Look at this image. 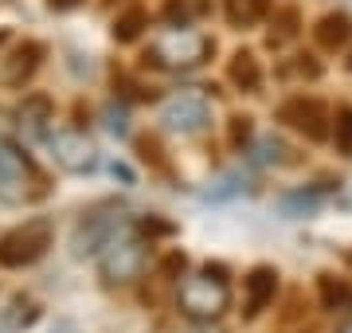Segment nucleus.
<instances>
[{
  "label": "nucleus",
  "instance_id": "18",
  "mask_svg": "<svg viewBox=\"0 0 352 333\" xmlns=\"http://www.w3.org/2000/svg\"><path fill=\"white\" fill-rule=\"evenodd\" d=\"M204 12H208V0H164L168 28H192V20H200Z\"/></svg>",
  "mask_w": 352,
  "mask_h": 333
},
{
  "label": "nucleus",
  "instance_id": "15",
  "mask_svg": "<svg viewBox=\"0 0 352 333\" xmlns=\"http://www.w3.org/2000/svg\"><path fill=\"white\" fill-rule=\"evenodd\" d=\"M317 298L329 314H352V282L337 275H321L317 279Z\"/></svg>",
  "mask_w": 352,
  "mask_h": 333
},
{
  "label": "nucleus",
  "instance_id": "1",
  "mask_svg": "<svg viewBox=\"0 0 352 333\" xmlns=\"http://www.w3.org/2000/svg\"><path fill=\"white\" fill-rule=\"evenodd\" d=\"M215 55V39L196 32V28H164L161 36H153L145 59L164 71H192V67L208 63Z\"/></svg>",
  "mask_w": 352,
  "mask_h": 333
},
{
  "label": "nucleus",
  "instance_id": "3",
  "mask_svg": "<svg viewBox=\"0 0 352 333\" xmlns=\"http://www.w3.org/2000/svg\"><path fill=\"white\" fill-rule=\"evenodd\" d=\"M51 239H55L51 219H24L20 228L0 235V267H8V270L32 267V263H39L47 255Z\"/></svg>",
  "mask_w": 352,
  "mask_h": 333
},
{
  "label": "nucleus",
  "instance_id": "4",
  "mask_svg": "<svg viewBox=\"0 0 352 333\" xmlns=\"http://www.w3.org/2000/svg\"><path fill=\"white\" fill-rule=\"evenodd\" d=\"M161 122H164V129H173L180 138L204 133V129L212 126V103H208L204 90H176L173 98H164Z\"/></svg>",
  "mask_w": 352,
  "mask_h": 333
},
{
  "label": "nucleus",
  "instance_id": "2",
  "mask_svg": "<svg viewBox=\"0 0 352 333\" xmlns=\"http://www.w3.org/2000/svg\"><path fill=\"white\" fill-rule=\"evenodd\" d=\"M176 306L192 321H212L231 306V282H227L223 267H204L192 279L180 282L176 290Z\"/></svg>",
  "mask_w": 352,
  "mask_h": 333
},
{
  "label": "nucleus",
  "instance_id": "7",
  "mask_svg": "<svg viewBox=\"0 0 352 333\" xmlns=\"http://www.w3.org/2000/svg\"><path fill=\"white\" fill-rule=\"evenodd\" d=\"M149 263V244L138 235H118L102 251V279L106 282H133Z\"/></svg>",
  "mask_w": 352,
  "mask_h": 333
},
{
  "label": "nucleus",
  "instance_id": "11",
  "mask_svg": "<svg viewBox=\"0 0 352 333\" xmlns=\"http://www.w3.org/2000/svg\"><path fill=\"white\" fill-rule=\"evenodd\" d=\"M247 294H243V310H247V318L254 314H263L270 302H274V290H278V275L270 267H254L247 275V286H243Z\"/></svg>",
  "mask_w": 352,
  "mask_h": 333
},
{
  "label": "nucleus",
  "instance_id": "26",
  "mask_svg": "<svg viewBox=\"0 0 352 333\" xmlns=\"http://www.w3.org/2000/svg\"><path fill=\"white\" fill-rule=\"evenodd\" d=\"M82 0H47V8L51 12H71V8H78Z\"/></svg>",
  "mask_w": 352,
  "mask_h": 333
},
{
  "label": "nucleus",
  "instance_id": "27",
  "mask_svg": "<svg viewBox=\"0 0 352 333\" xmlns=\"http://www.w3.org/2000/svg\"><path fill=\"white\" fill-rule=\"evenodd\" d=\"M344 204H349V208H352V189H349V196H344Z\"/></svg>",
  "mask_w": 352,
  "mask_h": 333
},
{
  "label": "nucleus",
  "instance_id": "21",
  "mask_svg": "<svg viewBox=\"0 0 352 333\" xmlns=\"http://www.w3.org/2000/svg\"><path fill=\"white\" fill-rule=\"evenodd\" d=\"M32 321H36V302L12 298V314L4 318V330H20V325H32Z\"/></svg>",
  "mask_w": 352,
  "mask_h": 333
},
{
  "label": "nucleus",
  "instance_id": "24",
  "mask_svg": "<svg viewBox=\"0 0 352 333\" xmlns=\"http://www.w3.org/2000/svg\"><path fill=\"white\" fill-rule=\"evenodd\" d=\"M239 173L235 177H223L219 180V189H208V200H223V196H235V193H243V184H239Z\"/></svg>",
  "mask_w": 352,
  "mask_h": 333
},
{
  "label": "nucleus",
  "instance_id": "14",
  "mask_svg": "<svg viewBox=\"0 0 352 333\" xmlns=\"http://www.w3.org/2000/svg\"><path fill=\"white\" fill-rule=\"evenodd\" d=\"M16 118H20V129H24L28 138H47L51 98L47 94H32V98H24V106L16 110Z\"/></svg>",
  "mask_w": 352,
  "mask_h": 333
},
{
  "label": "nucleus",
  "instance_id": "6",
  "mask_svg": "<svg viewBox=\"0 0 352 333\" xmlns=\"http://www.w3.org/2000/svg\"><path fill=\"white\" fill-rule=\"evenodd\" d=\"M278 122L289 129H298L302 138L309 141H325L333 133V114L321 98H309V94H294L278 106Z\"/></svg>",
  "mask_w": 352,
  "mask_h": 333
},
{
  "label": "nucleus",
  "instance_id": "17",
  "mask_svg": "<svg viewBox=\"0 0 352 333\" xmlns=\"http://www.w3.org/2000/svg\"><path fill=\"white\" fill-rule=\"evenodd\" d=\"M302 32V12L286 4V8H274V24H270V47H282Z\"/></svg>",
  "mask_w": 352,
  "mask_h": 333
},
{
  "label": "nucleus",
  "instance_id": "8",
  "mask_svg": "<svg viewBox=\"0 0 352 333\" xmlns=\"http://www.w3.org/2000/svg\"><path fill=\"white\" fill-rule=\"evenodd\" d=\"M51 157L67 173H87V169L98 165V149H94V141L82 129H59V133H51Z\"/></svg>",
  "mask_w": 352,
  "mask_h": 333
},
{
  "label": "nucleus",
  "instance_id": "5",
  "mask_svg": "<svg viewBox=\"0 0 352 333\" xmlns=\"http://www.w3.org/2000/svg\"><path fill=\"white\" fill-rule=\"evenodd\" d=\"M126 231V212L118 204H102L94 212L78 219L75 228V255H94V251H106V247Z\"/></svg>",
  "mask_w": 352,
  "mask_h": 333
},
{
  "label": "nucleus",
  "instance_id": "12",
  "mask_svg": "<svg viewBox=\"0 0 352 333\" xmlns=\"http://www.w3.org/2000/svg\"><path fill=\"white\" fill-rule=\"evenodd\" d=\"M349 39H352V20L344 12H329L314 24V43L321 52H340V47H349Z\"/></svg>",
  "mask_w": 352,
  "mask_h": 333
},
{
  "label": "nucleus",
  "instance_id": "19",
  "mask_svg": "<svg viewBox=\"0 0 352 333\" xmlns=\"http://www.w3.org/2000/svg\"><path fill=\"white\" fill-rule=\"evenodd\" d=\"M145 28H149V16H145V8H126V12L113 20V39H118V43H133V39H138Z\"/></svg>",
  "mask_w": 352,
  "mask_h": 333
},
{
  "label": "nucleus",
  "instance_id": "9",
  "mask_svg": "<svg viewBox=\"0 0 352 333\" xmlns=\"http://www.w3.org/2000/svg\"><path fill=\"white\" fill-rule=\"evenodd\" d=\"M32 184V161L16 145L0 141V200H24Z\"/></svg>",
  "mask_w": 352,
  "mask_h": 333
},
{
  "label": "nucleus",
  "instance_id": "13",
  "mask_svg": "<svg viewBox=\"0 0 352 333\" xmlns=\"http://www.w3.org/2000/svg\"><path fill=\"white\" fill-rule=\"evenodd\" d=\"M227 78H231L239 90L254 94V90L263 87V63H258V55L254 52H235L231 63H227Z\"/></svg>",
  "mask_w": 352,
  "mask_h": 333
},
{
  "label": "nucleus",
  "instance_id": "28",
  "mask_svg": "<svg viewBox=\"0 0 352 333\" xmlns=\"http://www.w3.org/2000/svg\"><path fill=\"white\" fill-rule=\"evenodd\" d=\"M340 333H352V325H344V330H340Z\"/></svg>",
  "mask_w": 352,
  "mask_h": 333
},
{
  "label": "nucleus",
  "instance_id": "25",
  "mask_svg": "<svg viewBox=\"0 0 352 333\" xmlns=\"http://www.w3.org/2000/svg\"><path fill=\"white\" fill-rule=\"evenodd\" d=\"M251 138V118H235V126H231V141L239 145V141Z\"/></svg>",
  "mask_w": 352,
  "mask_h": 333
},
{
  "label": "nucleus",
  "instance_id": "22",
  "mask_svg": "<svg viewBox=\"0 0 352 333\" xmlns=\"http://www.w3.org/2000/svg\"><path fill=\"white\" fill-rule=\"evenodd\" d=\"M321 204V193H294V196H286V200H282V212H286L289 219L294 216H305V212H314V208Z\"/></svg>",
  "mask_w": 352,
  "mask_h": 333
},
{
  "label": "nucleus",
  "instance_id": "10",
  "mask_svg": "<svg viewBox=\"0 0 352 333\" xmlns=\"http://www.w3.org/2000/svg\"><path fill=\"white\" fill-rule=\"evenodd\" d=\"M39 59H43V43H36V39L12 47V52L0 59V83H4V87H24L28 78L36 75Z\"/></svg>",
  "mask_w": 352,
  "mask_h": 333
},
{
  "label": "nucleus",
  "instance_id": "16",
  "mask_svg": "<svg viewBox=\"0 0 352 333\" xmlns=\"http://www.w3.org/2000/svg\"><path fill=\"white\" fill-rule=\"evenodd\" d=\"M274 8V0H223V12L235 28H254L263 24Z\"/></svg>",
  "mask_w": 352,
  "mask_h": 333
},
{
  "label": "nucleus",
  "instance_id": "20",
  "mask_svg": "<svg viewBox=\"0 0 352 333\" xmlns=\"http://www.w3.org/2000/svg\"><path fill=\"white\" fill-rule=\"evenodd\" d=\"M333 141L344 157H352V106H344L337 118H333Z\"/></svg>",
  "mask_w": 352,
  "mask_h": 333
},
{
  "label": "nucleus",
  "instance_id": "23",
  "mask_svg": "<svg viewBox=\"0 0 352 333\" xmlns=\"http://www.w3.org/2000/svg\"><path fill=\"white\" fill-rule=\"evenodd\" d=\"M286 153H289V149L278 138H263V141H258V161H263V165H282Z\"/></svg>",
  "mask_w": 352,
  "mask_h": 333
}]
</instances>
